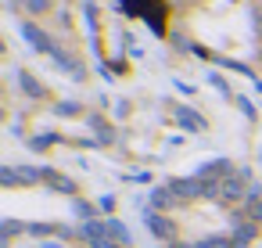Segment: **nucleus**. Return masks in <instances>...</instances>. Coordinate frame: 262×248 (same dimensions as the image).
<instances>
[{
    "instance_id": "obj_1",
    "label": "nucleus",
    "mask_w": 262,
    "mask_h": 248,
    "mask_svg": "<svg viewBox=\"0 0 262 248\" xmlns=\"http://www.w3.org/2000/svg\"><path fill=\"white\" fill-rule=\"evenodd\" d=\"M140 205V216H144V226L158 237V241H176V223L169 219V216H162V212H155L151 205H144V201H137Z\"/></svg>"
},
{
    "instance_id": "obj_2",
    "label": "nucleus",
    "mask_w": 262,
    "mask_h": 248,
    "mask_svg": "<svg viewBox=\"0 0 262 248\" xmlns=\"http://www.w3.org/2000/svg\"><path fill=\"white\" fill-rule=\"evenodd\" d=\"M18 33H22L26 44H29L33 51H40V54H54V51H58V47H54V36H51L47 29H40L36 22H29V18L18 22Z\"/></svg>"
},
{
    "instance_id": "obj_3",
    "label": "nucleus",
    "mask_w": 262,
    "mask_h": 248,
    "mask_svg": "<svg viewBox=\"0 0 262 248\" xmlns=\"http://www.w3.org/2000/svg\"><path fill=\"white\" fill-rule=\"evenodd\" d=\"M165 187L176 194V201H194V198H205V183H201V176H176V180H169Z\"/></svg>"
},
{
    "instance_id": "obj_4",
    "label": "nucleus",
    "mask_w": 262,
    "mask_h": 248,
    "mask_svg": "<svg viewBox=\"0 0 262 248\" xmlns=\"http://www.w3.org/2000/svg\"><path fill=\"white\" fill-rule=\"evenodd\" d=\"M172 119H176L187 133H205V115H198V112L187 108V105H172Z\"/></svg>"
},
{
    "instance_id": "obj_5",
    "label": "nucleus",
    "mask_w": 262,
    "mask_h": 248,
    "mask_svg": "<svg viewBox=\"0 0 262 248\" xmlns=\"http://www.w3.org/2000/svg\"><path fill=\"white\" fill-rule=\"evenodd\" d=\"M241 198H248V183L233 173V176H226L223 180V191H219V201L223 205H230V201H241Z\"/></svg>"
},
{
    "instance_id": "obj_6",
    "label": "nucleus",
    "mask_w": 262,
    "mask_h": 248,
    "mask_svg": "<svg viewBox=\"0 0 262 248\" xmlns=\"http://www.w3.org/2000/svg\"><path fill=\"white\" fill-rule=\"evenodd\" d=\"M198 176H205V180H226V176H233V166H230V158H212V162H205L198 169Z\"/></svg>"
},
{
    "instance_id": "obj_7",
    "label": "nucleus",
    "mask_w": 262,
    "mask_h": 248,
    "mask_svg": "<svg viewBox=\"0 0 262 248\" xmlns=\"http://www.w3.org/2000/svg\"><path fill=\"white\" fill-rule=\"evenodd\" d=\"M230 237H233V248H248V244H251V241L258 237V223L244 219L241 226H233V234H230Z\"/></svg>"
},
{
    "instance_id": "obj_8",
    "label": "nucleus",
    "mask_w": 262,
    "mask_h": 248,
    "mask_svg": "<svg viewBox=\"0 0 262 248\" xmlns=\"http://www.w3.org/2000/svg\"><path fill=\"white\" fill-rule=\"evenodd\" d=\"M51 58H54V61H58V69H65L72 79H86V69H83V65H79L72 54H65V51H54Z\"/></svg>"
},
{
    "instance_id": "obj_9",
    "label": "nucleus",
    "mask_w": 262,
    "mask_h": 248,
    "mask_svg": "<svg viewBox=\"0 0 262 248\" xmlns=\"http://www.w3.org/2000/svg\"><path fill=\"white\" fill-rule=\"evenodd\" d=\"M18 87H22V90H26V94H29L33 101H40V97H47V87H43V83H40V79H36L33 72H26V69L18 72Z\"/></svg>"
},
{
    "instance_id": "obj_10",
    "label": "nucleus",
    "mask_w": 262,
    "mask_h": 248,
    "mask_svg": "<svg viewBox=\"0 0 262 248\" xmlns=\"http://www.w3.org/2000/svg\"><path fill=\"white\" fill-rule=\"evenodd\" d=\"M43 180H47L54 191H61V194H76V180H69V176H61V173H54V169H47V166H43Z\"/></svg>"
},
{
    "instance_id": "obj_11",
    "label": "nucleus",
    "mask_w": 262,
    "mask_h": 248,
    "mask_svg": "<svg viewBox=\"0 0 262 248\" xmlns=\"http://www.w3.org/2000/svg\"><path fill=\"white\" fill-rule=\"evenodd\" d=\"M147 201H151V209H155V212H165V209H172V205H176V194H172L169 187H155Z\"/></svg>"
},
{
    "instance_id": "obj_12",
    "label": "nucleus",
    "mask_w": 262,
    "mask_h": 248,
    "mask_svg": "<svg viewBox=\"0 0 262 248\" xmlns=\"http://www.w3.org/2000/svg\"><path fill=\"white\" fill-rule=\"evenodd\" d=\"M104 226H108V237L112 241H119V244H133V234H129V226L122 223V219H104Z\"/></svg>"
},
{
    "instance_id": "obj_13",
    "label": "nucleus",
    "mask_w": 262,
    "mask_h": 248,
    "mask_svg": "<svg viewBox=\"0 0 262 248\" xmlns=\"http://www.w3.org/2000/svg\"><path fill=\"white\" fill-rule=\"evenodd\" d=\"M86 126L97 133V144H112V140H115V130H112L101 115H90V119H86Z\"/></svg>"
},
{
    "instance_id": "obj_14",
    "label": "nucleus",
    "mask_w": 262,
    "mask_h": 248,
    "mask_svg": "<svg viewBox=\"0 0 262 248\" xmlns=\"http://www.w3.org/2000/svg\"><path fill=\"white\" fill-rule=\"evenodd\" d=\"M72 212H76V216H79L83 223H90V219H97V212H101V209H94L90 201H83V198H76V201H72Z\"/></svg>"
},
{
    "instance_id": "obj_15",
    "label": "nucleus",
    "mask_w": 262,
    "mask_h": 248,
    "mask_svg": "<svg viewBox=\"0 0 262 248\" xmlns=\"http://www.w3.org/2000/svg\"><path fill=\"white\" fill-rule=\"evenodd\" d=\"M198 248H233V237H226V234H212V237L198 241Z\"/></svg>"
},
{
    "instance_id": "obj_16",
    "label": "nucleus",
    "mask_w": 262,
    "mask_h": 248,
    "mask_svg": "<svg viewBox=\"0 0 262 248\" xmlns=\"http://www.w3.org/2000/svg\"><path fill=\"white\" fill-rule=\"evenodd\" d=\"M58 140H61L58 133H40V137H33V140H29V148H33V151H47V148H51V144H58Z\"/></svg>"
},
{
    "instance_id": "obj_17",
    "label": "nucleus",
    "mask_w": 262,
    "mask_h": 248,
    "mask_svg": "<svg viewBox=\"0 0 262 248\" xmlns=\"http://www.w3.org/2000/svg\"><path fill=\"white\" fill-rule=\"evenodd\" d=\"M219 65H223V69H230V72H241V76H248V79H258V76L251 72V65H244V61H230V58H223Z\"/></svg>"
},
{
    "instance_id": "obj_18",
    "label": "nucleus",
    "mask_w": 262,
    "mask_h": 248,
    "mask_svg": "<svg viewBox=\"0 0 262 248\" xmlns=\"http://www.w3.org/2000/svg\"><path fill=\"white\" fill-rule=\"evenodd\" d=\"M208 83H212V87H215V90H219L223 97H237V94L230 90V83H226V79H223L219 72H208Z\"/></svg>"
},
{
    "instance_id": "obj_19",
    "label": "nucleus",
    "mask_w": 262,
    "mask_h": 248,
    "mask_svg": "<svg viewBox=\"0 0 262 248\" xmlns=\"http://www.w3.org/2000/svg\"><path fill=\"white\" fill-rule=\"evenodd\" d=\"M54 112H58L61 119H72V115H79L83 108H79L76 101H58V105H54Z\"/></svg>"
},
{
    "instance_id": "obj_20",
    "label": "nucleus",
    "mask_w": 262,
    "mask_h": 248,
    "mask_svg": "<svg viewBox=\"0 0 262 248\" xmlns=\"http://www.w3.org/2000/svg\"><path fill=\"white\" fill-rule=\"evenodd\" d=\"M0 183H4V187H18L22 180H18V169L15 166H4V169H0Z\"/></svg>"
},
{
    "instance_id": "obj_21",
    "label": "nucleus",
    "mask_w": 262,
    "mask_h": 248,
    "mask_svg": "<svg viewBox=\"0 0 262 248\" xmlns=\"http://www.w3.org/2000/svg\"><path fill=\"white\" fill-rule=\"evenodd\" d=\"M244 216H248L251 223H262V198H258V201H248V209H244Z\"/></svg>"
},
{
    "instance_id": "obj_22",
    "label": "nucleus",
    "mask_w": 262,
    "mask_h": 248,
    "mask_svg": "<svg viewBox=\"0 0 262 248\" xmlns=\"http://www.w3.org/2000/svg\"><path fill=\"white\" fill-rule=\"evenodd\" d=\"M233 101H237V108L244 112V119H258V112H255V105H251L248 97H233Z\"/></svg>"
},
{
    "instance_id": "obj_23",
    "label": "nucleus",
    "mask_w": 262,
    "mask_h": 248,
    "mask_svg": "<svg viewBox=\"0 0 262 248\" xmlns=\"http://www.w3.org/2000/svg\"><path fill=\"white\" fill-rule=\"evenodd\" d=\"M90 248H126V244H119L112 237H97V241H90Z\"/></svg>"
},
{
    "instance_id": "obj_24",
    "label": "nucleus",
    "mask_w": 262,
    "mask_h": 248,
    "mask_svg": "<svg viewBox=\"0 0 262 248\" xmlns=\"http://www.w3.org/2000/svg\"><path fill=\"white\" fill-rule=\"evenodd\" d=\"M47 8H51V0H29V11L33 15H43Z\"/></svg>"
},
{
    "instance_id": "obj_25",
    "label": "nucleus",
    "mask_w": 262,
    "mask_h": 248,
    "mask_svg": "<svg viewBox=\"0 0 262 248\" xmlns=\"http://www.w3.org/2000/svg\"><path fill=\"white\" fill-rule=\"evenodd\" d=\"M258 198H262V183L251 180V183H248V201H258Z\"/></svg>"
},
{
    "instance_id": "obj_26",
    "label": "nucleus",
    "mask_w": 262,
    "mask_h": 248,
    "mask_svg": "<svg viewBox=\"0 0 262 248\" xmlns=\"http://www.w3.org/2000/svg\"><path fill=\"white\" fill-rule=\"evenodd\" d=\"M97 209H101V212H115V198H112V194H104V198H101V205H97Z\"/></svg>"
},
{
    "instance_id": "obj_27",
    "label": "nucleus",
    "mask_w": 262,
    "mask_h": 248,
    "mask_svg": "<svg viewBox=\"0 0 262 248\" xmlns=\"http://www.w3.org/2000/svg\"><path fill=\"white\" fill-rule=\"evenodd\" d=\"M172 87H176V90H180V94H194V87H190V83H180V79H176V83H172Z\"/></svg>"
},
{
    "instance_id": "obj_28",
    "label": "nucleus",
    "mask_w": 262,
    "mask_h": 248,
    "mask_svg": "<svg viewBox=\"0 0 262 248\" xmlns=\"http://www.w3.org/2000/svg\"><path fill=\"white\" fill-rule=\"evenodd\" d=\"M147 180H151L147 173H133V176H129V183H147Z\"/></svg>"
},
{
    "instance_id": "obj_29",
    "label": "nucleus",
    "mask_w": 262,
    "mask_h": 248,
    "mask_svg": "<svg viewBox=\"0 0 262 248\" xmlns=\"http://www.w3.org/2000/svg\"><path fill=\"white\" fill-rule=\"evenodd\" d=\"M22 4L29 8V0H8V8H11V11H15V8H22Z\"/></svg>"
},
{
    "instance_id": "obj_30",
    "label": "nucleus",
    "mask_w": 262,
    "mask_h": 248,
    "mask_svg": "<svg viewBox=\"0 0 262 248\" xmlns=\"http://www.w3.org/2000/svg\"><path fill=\"white\" fill-rule=\"evenodd\" d=\"M172 248H198V244H187V241H172Z\"/></svg>"
},
{
    "instance_id": "obj_31",
    "label": "nucleus",
    "mask_w": 262,
    "mask_h": 248,
    "mask_svg": "<svg viewBox=\"0 0 262 248\" xmlns=\"http://www.w3.org/2000/svg\"><path fill=\"white\" fill-rule=\"evenodd\" d=\"M255 87H258V94H262V79H255Z\"/></svg>"
},
{
    "instance_id": "obj_32",
    "label": "nucleus",
    "mask_w": 262,
    "mask_h": 248,
    "mask_svg": "<svg viewBox=\"0 0 262 248\" xmlns=\"http://www.w3.org/2000/svg\"><path fill=\"white\" fill-rule=\"evenodd\" d=\"M258 162H262V151H258Z\"/></svg>"
}]
</instances>
